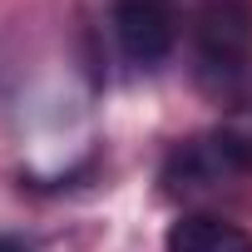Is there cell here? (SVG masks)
<instances>
[{
  "label": "cell",
  "instance_id": "6da1fadb",
  "mask_svg": "<svg viewBox=\"0 0 252 252\" xmlns=\"http://www.w3.org/2000/svg\"><path fill=\"white\" fill-rule=\"evenodd\" d=\"M193 74L208 94L232 99L252 64V5L247 0H193Z\"/></svg>",
  "mask_w": 252,
  "mask_h": 252
},
{
  "label": "cell",
  "instance_id": "7a4b0ae2",
  "mask_svg": "<svg viewBox=\"0 0 252 252\" xmlns=\"http://www.w3.org/2000/svg\"><path fill=\"white\" fill-rule=\"evenodd\" d=\"M114 40L124 50V60L139 69H158L183 35V5L178 0H114Z\"/></svg>",
  "mask_w": 252,
  "mask_h": 252
},
{
  "label": "cell",
  "instance_id": "3957f363",
  "mask_svg": "<svg viewBox=\"0 0 252 252\" xmlns=\"http://www.w3.org/2000/svg\"><path fill=\"white\" fill-rule=\"evenodd\" d=\"M237 173H242V168H237V158L227 154V144H222L218 134H198V139H183V144L163 158L158 183H163V198H173V203H208V198H218L222 188H232Z\"/></svg>",
  "mask_w": 252,
  "mask_h": 252
},
{
  "label": "cell",
  "instance_id": "277c9868",
  "mask_svg": "<svg viewBox=\"0 0 252 252\" xmlns=\"http://www.w3.org/2000/svg\"><path fill=\"white\" fill-rule=\"evenodd\" d=\"M168 252H252V237L227 222V218H213V213H183L168 237H163Z\"/></svg>",
  "mask_w": 252,
  "mask_h": 252
},
{
  "label": "cell",
  "instance_id": "5b68a950",
  "mask_svg": "<svg viewBox=\"0 0 252 252\" xmlns=\"http://www.w3.org/2000/svg\"><path fill=\"white\" fill-rule=\"evenodd\" d=\"M218 139L227 144V154H232L237 168L247 173V168H252V84L227 99V114H222V124H218Z\"/></svg>",
  "mask_w": 252,
  "mask_h": 252
},
{
  "label": "cell",
  "instance_id": "8992f818",
  "mask_svg": "<svg viewBox=\"0 0 252 252\" xmlns=\"http://www.w3.org/2000/svg\"><path fill=\"white\" fill-rule=\"evenodd\" d=\"M0 252H35V247L20 242V237H5V232H0Z\"/></svg>",
  "mask_w": 252,
  "mask_h": 252
}]
</instances>
